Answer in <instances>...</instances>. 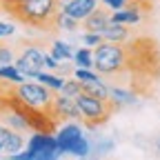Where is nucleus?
Listing matches in <instances>:
<instances>
[{"mask_svg": "<svg viewBox=\"0 0 160 160\" xmlns=\"http://www.w3.org/2000/svg\"><path fill=\"white\" fill-rule=\"evenodd\" d=\"M76 105L80 109V120H82L89 129H96L100 125H105L118 111L111 100H100V98H93L89 93H78L76 96Z\"/></svg>", "mask_w": 160, "mask_h": 160, "instance_id": "obj_4", "label": "nucleus"}, {"mask_svg": "<svg viewBox=\"0 0 160 160\" xmlns=\"http://www.w3.org/2000/svg\"><path fill=\"white\" fill-rule=\"evenodd\" d=\"M82 93H89V96L100 98V100H109V85H107V80H102V76L96 80H85Z\"/></svg>", "mask_w": 160, "mask_h": 160, "instance_id": "obj_12", "label": "nucleus"}, {"mask_svg": "<svg viewBox=\"0 0 160 160\" xmlns=\"http://www.w3.org/2000/svg\"><path fill=\"white\" fill-rule=\"evenodd\" d=\"M16 33V27L11 22H5V20H0V38H11Z\"/></svg>", "mask_w": 160, "mask_h": 160, "instance_id": "obj_27", "label": "nucleus"}, {"mask_svg": "<svg viewBox=\"0 0 160 160\" xmlns=\"http://www.w3.org/2000/svg\"><path fill=\"white\" fill-rule=\"evenodd\" d=\"M60 60H56L51 53H45V71H58Z\"/></svg>", "mask_w": 160, "mask_h": 160, "instance_id": "obj_28", "label": "nucleus"}, {"mask_svg": "<svg viewBox=\"0 0 160 160\" xmlns=\"http://www.w3.org/2000/svg\"><path fill=\"white\" fill-rule=\"evenodd\" d=\"M0 80L9 82V85H20V82H25L27 78L16 69V65H2L0 67Z\"/></svg>", "mask_w": 160, "mask_h": 160, "instance_id": "obj_19", "label": "nucleus"}, {"mask_svg": "<svg viewBox=\"0 0 160 160\" xmlns=\"http://www.w3.org/2000/svg\"><path fill=\"white\" fill-rule=\"evenodd\" d=\"M60 93H65L69 98H76L78 93H82V82H80L78 78H67L65 85H62V89H60Z\"/></svg>", "mask_w": 160, "mask_h": 160, "instance_id": "obj_21", "label": "nucleus"}, {"mask_svg": "<svg viewBox=\"0 0 160 160\" xmlns=\"http://www.w3.org/2000/svg\"><path fill=\"white\" fill-rule=\"evenodd\" d=\"M13 60H16L13 49H9L7 45H0V67L2 65H13Z\"/></svg>", "mask_w": 160, "mask_h": 160, "instance_id": "obj_25", "label": "nucleus"}, {"mask_svg": "<svg viewBox=\"0 0 160 160\" xmlns=\"http://www.w3.org/2000/svg\"><path fill=\"white\" fill-rule=\"evenodd\" d=\"M78 27H80V22H78L76 18L67 16L62 9H60V11L56 13V18H53V29H62V31L76 33V31H78Z\"/></svg>", "mask_w": 160, "mask_h": 160, "instance_id": "obj_16", "label": "nucleus"}, {"mask_svg": "<svg viewBox=\"0 0 160 160\" xmlns=\"http://www.w3.org/2000/svg\"><path fill=\"white\" fill-rule=\"evenodd\" d=\"M138 93L131 91L129 87H120V85H109V100L113 102L116 109H122V107H129V105H136L138 102Z\"/></svg>", "mask_w": 160, "mask_h": 160, "instance_id": "obj_9", "label": "nucleus"}, {"mask_svg": "<svg viewBox=\"0 0 160 160\" xmlns=\"http://www.w3.org/2000/svg\"><path fill=\"white\" fill-rule=\"evenodd\" d=\"M142 20V13H138L133 9H120V11H111V22H118V25H138Z\"/></svg>", "mask_w": 160, "mask_h": 160, "instance_id": "obj_14", "label": "nucleus"}, {"mask_svg": "<svg viewBox=\"0 0 160 160\" xmlns=\"http://www.w3.org/2000/svg\"><path fill=\"white\" fill-rule=\"evenodd\" d=\"M109 25H111V11L109 9H96L89 18L82 20L85 31H93V33H102Z\"/></svg>", "mask_w": 160, "mask_h": 160, "instance_id": "obj_10", "label": "nucleus"}, {"mask_svg": "<svg viewBox=\"0 0 160 160\" xmlns=\"http://www.w3.org/2000/svg\"><path fill=\"white\" fill-rule=\"evenodd\" d=\"M73 78H78L80 82H85V80H96V78H100V73H98L96 69H78V67H76Z\"/></svg>", "mask_w": 160, "mask_h": 160, "instance_id": "obj_24", "label": "nucleus"}, {"mask_svg": "<svg viewBox=\"0 0 160 160\" xmlns=\"http://www.w3.org/2000/svg\"><path fill=\"white\" fill-rule=\"evenodd\" d=\"M60 158H62V151L58 149L56 140H53V142H51V145H47L42 151H40V153L33 158V160H60Z\"/></svg>", "mask_w": 160, "mask_h": 160, "instance_id": "obj_22", "label": "nucleus"}, {"mask_svg": "<svg viewBox=\"0 0 160 160\" xmlns=\"http://www.w3.org/2000/svg\"><path fill=\"white\" fill-rule=\"evenodd\" d=\"M156 151H158V153H160V136H158V138H156Z\"/></svg>", "mask_w": 160, "mask_h": 160, "instance_id": "obj_31", "label": "nucleus"}, {"mask_svg": "<svg viewBox=\"0 0 160 160\" xmlns=\"http://www.w3.org/2000/svg\"><path fill=\"white\" fill-rule=\"evenodd\" d=\"M60 9L67 16L76 18L78 22H82L98 9V0H60Z\"/></svg>", "mask_w": 160, "mask_h": 160, "instance_id": "obj_8", "label": "nucleus"}, {"mask_svg": "<svg viewBox=\"0 0 160 160\" xmlns=\"http://www.w3.org/2000/svg\"><path fill=\"white\" fill-rule=\"evenodd\" d=\"M2 9L22 25L36 29H53V18L60 11V0H20L2 5Z\"/></svg>", "mask_w": 160, "mask_h": 160, "instance_id": "obj_1", "label": "nucleus"}, {"mask_svg": "<svg viewBox=\"0 0 160 160\" xmlns=\"http://www.w3.org/2000/svg\"><path fill=\"white\" fill-rule=\"evenodd\" d=\"M113 147H116V142L111 138H100V140H96V142H91V153L98 156V158H102L105 153L113 151Z\"/></svg>", "mask_w": 160, "mask_h": 160, "instance_id": "obj_20", "label": "nucleus"}, {"mask_svg": "<svg viewBox=\"0 0 160 160\" xmlns=\"http://www.w3.org/2000/svg\"><path fill=\"white\" fill-rule=\"evenodd\" d=\"M127 2H129V0H102V5H105L109 11H120V9H125Z\"/></svg>", "mask_w": 160, "mask_h": 160, "instance_id": "obj_26", "label": "nucleus"}, {"mask_svg": "<svg viewBox=\"0 0 160 160\" xmlns=\"http://www.w3.org/2000/svg\"><path fill=\"white\" fill-rule=\"evenodd\" d=\"M9 2H20V0H2V5H9Z\"/></svg>", "mask_w": 160, "mask_h": 160, "instance_id": "obj_33", "label": "nucleus"}, {"mask_svg": "<svg viewBox=\"0 0 160 160\" xmlns=\"http://www.w3.org/2000/svg\"><path fill=\"white\" fill-rule=\"evenodd\" d=\"M51 118L56 122H69V120H80V109L76 105V98H69L65 93L53 96V107H51Z\"/></svg>", "mask_w": 160, "mask_h": 160, "instance_id": "obj_7", "label": "nucleus"}, {"mask_svg": "<svg viewBox=\"0 0 160 160\" xmlns=\"http://www.w3.org/2000/svg\"><path fill=\"white\" fill-rule=\"evenodd\" d=\"M9 133H11V129H9L7 125H0V156H2V149H5V145H7Z\"/></svg>", "mask_w": 160, "mask_h": 160, "instance_id": "obj_29", "label": "nucleus"}, {"mask_svg": "<svg viewBox=\"0 0 160 160\" xmlns=\"http://www.w3.org/2000/svg\"><path fill=\"white\" fill-rule=\"evenodd\" d=\"M5 93L18 98L22 105L31 107V109H38V111H45L51 116V107H53V96L58 91H51L49 87L40 85L38 80L31 82V80H25V82L20 85H7Z\"/></svg>", "mask_w": 160, "mask_h": 160, "instance_id": "obj_3", "label": "nucleus"}, {"mask_svg": "<svg viewBox=\"0 0 160 160\" xmlns=\"http://www.w3.org/2000/svg\"><path fill=\"white\" fill-rule=\"evenodd\" d=\"M78 160H100L98 156H93V153H89V156H85V158H78Z\"/></svg>", "mask_w": 160, "mask_h": 160, "instance_id": "obj_30", "label": "nucleus"}, {"mask_svg": "<svg viewBox=\"0 0 160 160\" xmlns=\"http://www.w3.org/2000/svg\"><path fill=\"white\" fill-rule=\"evenodd\" d=\"M73 65L78 69H93V49L80 47L73 51Z\"/></svg>", "mask_w": 160, "mask_h": 160, "instance_id": "obj_17", "label": "nucleus"}, {"mask_svg": "<svg viewBox=\"0 0 160 160\" xmlns=\"http://www.w3.org/2000/svg\"><path fill=\"white\" fill-rule=\"evenodd\" d=\"M56 60H73V49L69 42H65V40H53L51 42V51H49Z\"/></svg>", "mask_w": 160, "mask_h": 160, "instance_id": "obj_18", "label": "nucleus"}, {"mask_svg": "<svg viewBox=\"0 0 160 160\" xmlns=\"http://www.w3.org/2000/svg\"><path fill=\"white\" fill-rule=\"evenodd\" d=\"M85 138V129L80 127L76 120H69V122H65L60 129H56V145L58 149L65 153H71V149L80 142V140Z\"/></svg>", "mask_w": 160, "mask_h": 160, "instance_id": "obj_6", "label": "nucleus"}, {"mask_svg": "<svg viewBox=\"0 0 160 160\" xmlns=\"http://www.w3.org/2000/svg\"><path fill=\"white\" fill-rule=\"evenodd\" d=\"M13 65L27 80H36L40 71H45V51L40 47H25L13 60Z\"/></svg>", "mask_w": 160, "mask_h": 160, "instance_id": "obj_5", "label": "nucleus"}, {"mask_svg": "<svg viewBox=\"0 0 160 160\" xmlns=\"http://www.w3.org/2000/svg\"><path fill=\"white\" fill-rule=\"evenodd\" d=\"M2 105H5V96L0 93V109H2Z\"/></svg>", "mask_w": 160, "mask_h": 160, "instance_id": "obj_32", "label": "nucleus"}, {"mask_svg": "<svg viewBox=\"0 0 160 160\" xmlns=\"http://www.w3.org/2000/svg\"><path fill=\"white\" fill-rule=\"evenodd\" d=\"M100 42H102V33H93V31H85L82 33V45L89 49H96Z\"/></svg>", "mask_w": 160, "mask_h": 160, "instance_id": "obj_23", "label": "nucleus"}, {"mask_svg": "<svg viewBox=\"0 0 160 160\" xmlns=\"http://www.w3.org/2000/svg\"><path fill=\"white\" fill-rule=\"evenodd\" d=\"M93 69L105 76V78H116L120 80L127 71V47L116 45V42H100L93 49Z\"/></svg>", "mask_w": 160, "mask_h": 160, "instance_id": "obj_2", "label": "nucleus"}, {"mask_svg": "<svg viewBox=\"0 0 160 160\" xmlns=\"http://www.w3.org/2000/svg\"><path fill=\"white\" fill-rule=\"evenodd\" d=\"M131 38V29L129 25H118V22H111L105 31H102V40L105 42H116V45H122Z\"/></svg>", "mask_w": 160, "mask_h": 160, "instance_id": "obj_11", "label": "nucleus"}, {"mask_svg": "<svg viewBox=\"0 0 160 160\" xmlns=\"http://www.w3.org/2000/svg\"><path fill=\"white\" fill-rule=\"evenodd\" d=\"M25 145H27V140H25L22 131H13V129H11V133H9V138H7V145H5V149H2V156H11V153L22 151Z\"/></svg>", "mask_w": 160, "mask_h": 160, "instance_id": "obj_15", "label": "nucleus"}, {"mask_svg": "<svg viewBox=\"0 0 160 160\" xmlns=\"http://www.w3.org/2000/svg\"><path fill=\"white\" fill-rule=\"evenodd\" d=\"M36 80H38L40 85L49 87L51 91H60L67 78H65V76H60V73H56V71H40V73L36 76Z\"/></svg>", "mask_w": 160, "mask_h": 160, "instance_id": "obj_13", "label": "nucleus"}]
</instances>
